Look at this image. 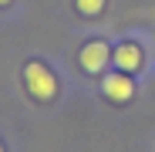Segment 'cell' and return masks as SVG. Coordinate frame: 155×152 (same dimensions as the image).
Returning a JSON list of instances; mask_svg holds the SVG:
<instances>
[{"label": "cell", "mask_w": 155, "mask_h": 152, "mask_svg": "<svg viewBox=\"0 0 155 152\" xmlns=\"http://www.w3.org/2000/svg\"><path fill=\"white\" fill-rule=\"evenodd\" d=\"M20 78H24V88H27V95L34 101H54L58 91H61L58 74L51 71V64L41 61V58H31L27 64H24L20 68Z\"/></svg>", "instance_id": "cell-1"}, {"label": "cell", "mask_w": 155, "mask_h": 152, "mask_svg": "<svg viewBox=\"0 0 155 152\" xmlns=\"http://www.w3.org/2000/svg\"><path fill=\"white\" fill-rule=\"evenodd\" d=\"M78 64H81L84 74H101L108 64H111V44L105 37H91L81 44V51H78Z\"/></svg>", "instance_id": "cell-2"}, {"label": "cell", "mask_w": 155, "mask_h": 152, "mask_svg": "<svg viewBox=\"0 0 155 152\" xmlns=\"http://www.w3.org/2000/svg\"><path fill=\"white\" fill-rule=\"evenodd\" d=\"M101 95L115 105H128V101L135 98V78L125 71H115V74H105L101 78Z\"/></svg>", "instance_id": "cell-3"}, {"label": "cell", "mask_w": 155, "mask_h": 152, "mask_svg": "<svg viewBox=\"0 0 155 152\" xmlns=\"http://www.w3.org/2000/svg\"><path fill=\"white\" fill-rule=\"evenodd\" d=\"M111 64H115V71H125V74L142 71V64H145L142 44H138V41H121V44H115V47H111Z\"/></svg>", "instance_id": "cell-4"}, {"label": "cell", "mask_w": 155, "mask_h": 152, "mask_svg": "<svg viewBox=\"0 0 155 152\" xmlns=\"http://www.w3.org/2000/svg\"><path fill=\"white\" fill-rule=\"evenodd\" d=\"M108 7V0H74V10L81 17H101Z\"/></svg>", "instance_id": "cell-5"}, {"label": "cell", "mask_w": 155, "mask_h": 152, "mask_svg": "<svg viewBox=\"0 0 155 152\" xmlns=\"http://www.w3.org/2000/svg\"><path fill=\"white\" fill-rule=\"evenodd\" d=\"M10 4H14V0H0V7H10Z\"/></svg>", "instance_id": "cell-6"}, {"label": "cell", "mask_w": 155, "mask_h": 152, "mask_svg": "<svg viewBox=\"0 0 155 152\" xmlns=\"http://www.w3.org/2000/svg\"><path fill=\"white\" fill-rule=\"evenodd\" d=\"M0 152H4V142H0Z\"/></svg>", "instance_id": "cell-7"}]
</instances>
